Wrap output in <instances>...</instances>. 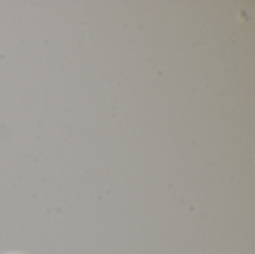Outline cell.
Wrapping results in <instances>:
<instances>
[{
  "instance_id": "cell-1",
  "label": "cell",
  "mask_w": 255,
  "mask_h": 254,
  "mask_svg": "<svg viewBox=\"0 0 255 254\" xmlns=\"http://www.w3.org/2000/svg\"><path fill=\"white\" fill-rule=\"evenodd\" d=\"M10 254H22V253H10Z\"/></svg>"
}]
</instances>
